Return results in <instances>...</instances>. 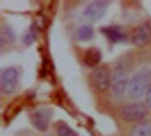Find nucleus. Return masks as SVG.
Returning a JSON list of instances; mask_svg holds the SVG:
<instances>
[{"label":"nucleus","mask_w":151,"mask_h":136,"mask_svg":"<svg viewBox=\"0 0 151 136\" xmlns=\"http://www.w3.org/2000/svg\"><path fill=\"white\" fill-rule=\"evenodd\" d=\"M151 84V70L144 67L137 71L131 78L127 87V93L134 100L141 99Z\"/></svg>","instance_id":"1"},{"label":"nucleus","mask_w":151,"mask_h":136,"mask_svg":"<svg viewBox=\"0 0 151 136\" xmlns=\"http://www.w3.org/2000/svg\"><path fill=\"white\" fill-rule=\"evenodd\" d=\"M129 81L130 79L127 67L123 64L116 65L111 76V89L112 95L116 98H120L125 95Z\"/></svg>","instance_id":"2"},{"label":"nucleus","mask_w":151,"mask_h":136,"mask_svg":"<svg viewBox=\"0 0 151 136\" xmlns=\"http://www.w3.org/2000/svg\"><path fill=\"white\" fill-rule=\"evenodd\" d=\"M19 83V72L14 66H8L1 72L0 89L5 95H12L15 92Z\"/></svg>","instance_id":"3"},{"label":"nucleus","mask_w":151,"mask_h":136,"mask_svg":"<svg viewBox=\"0 0 151 136\" xmlns=\"http://www.w3.org/2000/svg\"><path fill=\"white\" fill-rule=\"evenodd\" d=\"M149 115L147 105L136 103L126 105L121 110V116L127 122H137L144 120Z\"/></svg>","instance_id":"4"},{"label":"nucleus","mask_w":151,"mask_h":136,"mask_svg":"<svg viewBox=\"0 0 151 136\" xmlns=\"http://www.w3.org/2000/svg\"><path fill=\"white\" fill-rule=\"evenodd\" d=\"M34 127L40 132H46L50 119V112L48 108L41 107L35 110L30 117Z\"/></svg>","instance_id":"5"},{"label":"nucleus","mask_w":151,"mask_h":136,"mask_svg":"<svg viewBox=\"0 0 151 136\" xmlns=\"http://www.w3.org/2000/svg\"><path fill=\"white\" fill-rule=\"evenodd\" d=\"M107 10V4L104 1H94L90 3L84 10L83 16L91 21L99 20L104 17Z\"/></svg>","instance_id":"6"},{"label":"nucleus","mask_w":151,"mask_h":136,"mask_svg":"<svg viewBox=\"0 0 151 136\" xmlns=\"http://www.w3.org/2000/svg\"><path fill=\"white\" fill-rule=\"evenodd\" d=\"M151 40V27L148 23L140 25L132 35V42L137 47L146 46Z\"/></svg>","instance_id":"7"},{"label":"nucleus","mask_w":151,"mask_h":136,"mask_svg":"<svg viewBox=\"0 0 151 136\" xmlns=\"http://www.w3.org/2000/svg\"><path fill=\"white\" fill-rule=\"evenodd\" d=\"M93 81L98 91L104 92L111 87V76L106 67L100 66L93 73Z\"/></svg>","instance_id":"8"},{"label":"nucleus","mask_w":151,"mask_h":136,"mask_svg":"<svg viewBox=\"0 0 151 136\" xmlns=\"http://www.w3.org/2000/svg\"><path fill=\"white\" fill-rule=\"evenodd\" d=\"M102 59V53L100 50L96 48H92L87 50L84 56V62L89 67H94L97 65Z\"/></svg>","instance_id":"9"},{"label":"nucleus","mask_w":151,"mask_h":136,"mask_svg":"<svg viewBox=\"0 0 151 136\" xmlns=\"http://www.w3.org/2000/svg\"><path fill=\"white\" fill-rule=\"evenodd\" d=\"M103 32L107 36V38H109L113 42H122L125 39V37H126L125 33L119 27H106V28H104L103 29Z\"/></svg>","instance_id":"10"},{"label":"nucleus","mask_w":151,"mask_h":136,"mask_svg":"<svg viewBox=\"0 0 151 136\" xmlns=\"http://www.w3.org/2000/svg\"><path fill=\"white\" fill-rule=\"evenodd\" d=\"M129 136H151V122H141L134 125Z\"/></svg>","instance_id":"11"},{"label":"nucleus","mask_w":151,"mask_h":136,"mask_svg":"<svg viewBox=\"0 0 151 136\" xmlns=\"http://www.w3.org/2000/svg\"><path fill=\"white\" fill-rule=\"evenodd\" d=\"M16 39V35L12 27L8 26H4L0 31V42L2 45L10 44L13 42Z\"/></svg>","instance_id":"12"},{"label":"nucleus","mask_w":151,"mask_h":136,"mask_svg":"<svg viewBox=\"0 0 151 136\" xmlns=\"http://www.w3.org/2000/svg\"><path fill=\"white\" fill-rule=\"evenodd\" d=\"M78 39L80 41H88L90 39L93 38L94 36V30L92 28V27L88 26V25H84L81 26L79 29H78Z\"/></svg>","instance_id":"13"},{"label":"nucleus","mask_w":151,"mask_h":136,"mask_svg":"<svg viewBox=\"0 0 151 136\" xmlns=\"http://www.w3.org/2000/svg\"><path fill=\"white\" fill-rule=\"evenodd\" d=\"M57 133L58 136H78L77 134L66 124L60 123L57 127Z\"/></svg>","instance_id":"14"},{"label":"nucleus","mask_w":151,"mask_h":136,"mask_svg":"<svg viewBox=\"0 0 151 136\" xmlns=\"http://www.w3.org/2000/svg\"><path fill=\"white\" fill-rule=\"evenodd\" d=\"M35 39V33H34L32 30L27 31V32L24 35V36H23V42H24V43H25L26 45H30V44H32V43L34 42Z\"/></svg>","instance_id":"15"},{"label":"nucleus","mask_w":151,"mask_h":136,"mask_svg":"<svg viewBox=\"0 0 151 136\" xmlns=\"http://www.w3.org/2000/svg\"><path fill=\"white\" fill-rule=\"evenodd\" d=\"M145 101H146V105L151 109V84L149 86L146 93H145Z\"/></svg>","instance_id":"16"}]
</instances>
